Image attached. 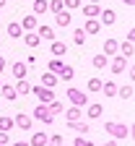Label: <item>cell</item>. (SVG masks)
I'll list each match as a JSON object with an SVG mask.
<instances>
[{
    "mask_svg": "<svg viewBox=\"0 0 135 146\" xmlns=\"http://www.w3.org/2000/svg\"><path fill=\"white\" fill-rule=\"evenodd\" d=\"M13 146H31V143H29V141H16Z\"/></svg>",
    "mask_w": 135,
    "mask_h": 146,
    "instance_id": "cell-42",
    "label": "cell"
},
{
    "mask_svg": "<svg viewBox=\"0 0 135 146\" xmlns=\"http://www.w3.org/2000/svg\"><path fill=\"white\" fill-rule=\"evenodd\" d=\"M104 133L112 136V138H127V136H130V128L122 125V123H107V125H104Z\"/></svg>",
    "mask_w": 135,
    "mask_h": 146,
    "instance_id": "cell-1",
    "label": "cell"
},
{
    "mask_svg": "<svg viewBox=\"0 0 135 146\" xmlns=\"http://www.w3.org/2000/svg\"><path fill=\"white\" fill-rule=\"evenodd\" d=\"M68 128H73V131H75V133H81V136H88V123L75 120V123H68Z\"/></svg>",
    "mask_w": 135,
    "mask_h": 146,
    "instance_id": "cell-23",
    "label": "cell"
},
{
    "mask_svg": "<svg viewBox=\"0 0 135 146\" xmlns=\"http://www.w3.org/2000/svg\"><path fill=\"white\" fill-rule=\"evenodd\" d=\"M104 146H117V138H112V141H107Z\"/></svg>",
    "mask_w": 135,
    "mask_h": 146,
    "instance_id": "cell-43",
    "label": "cell"
},
{
    "mask_svg": "<svg viewBox=\"0 0 135 146\" xmlns=\"http://www.w3.org/2000/svg\"><path fill=\"white\" fill-rule=\"evenodd\" d=\"M0 86H3V81H0Z\"/></svg>",
    "mask_w": 135,
    "mask_h": 146,
    "instance_id": "cell-47",
    "label": "cell"
},
{
    "mask_svg": "<svg viewBox=\"0 0 135 146\" xmlns=\"http://www.w3.org/2000/svg\"><path fill=\"white\" fill-rule=\"evenodd\" d=\"M13 89H16V94H24V97H26V94H31V84H29L26 78H18V84H16Z\"/></svg>",
    "mask_w": 135,
    "mask_h": 146,
    "instance_id": "cell-16",
    "label": "cell"
},
{
    "mask_svg": "<svg viewBox=\"0 0 135 146\" xmlns=\"http://www.w3.org/2000/svg\"><path fill=\"white\" fill-rule=\"evenodd\" d=\"M117 52L122 55V58H125V60H130V58H132V55H135V47H132V42L127 39V42H122V44L117 47Z\"/></svg>",
    "mask_w": 135,
    "mask_h": 146,
    "instance_id": "cell-10",
    "label": "cell"
},
{
    "mask_svg": "<svg viewBox=\"0 0 135 146\" xmlns=\"http://www.w3.org/2000/svg\"><path fill=\"white\" fill-rule=\"evenodd\" d=\"M47 138H49V136H47L44 131H39V133H34V136H31L29 143H31V146H47Z\"/></svg>",
    "mask_w": 135,
    "mask_h": 146,
    "instance_id": "cell-20",
    "label": "cell"
},
{
    "mask_svg": "<svg viewBox=\"0 0 135 146\" xmlns=\"http://www.w3.org/2000/svg\"><path fill=\"white\" fill-rule=\"evenodd\" d=\"M34 117L39 120V123H44V125H49V123L55 120V115L49 112V107H47V104H36V107H34Z\"/></svg>",
    "mask_w": 135,
    "mask_h": 146,
    "instance_id": "cell-4",
    "label": "cell"
},
{
    "mask_svg": "<svg viewBox=\"0 0 135 146\" xmlns=\"http://www.w3.org/2000/svg\"><path fill=\"white\" fill-rule=\"evenodd\" d=\"M47 146H63V136H49L47 138Z\"/></svg>",
    "mask_w": 135,
    "mask_h": 146,
    "instance_id": "cell-38",
    "label": "cell"
},
{
    "mask_svg": "<svg viewBox=\"0 0 135 146\" xmlns=\"http://www.w3.org/2000/svg\"><path fill=\"white\" fill-rule=\"evenodd\" d=\"M101 84H104L101 78H88L86 89H88V91H94V94H96V91H101Z\"/></svg>",
    "mask_w": 135,
    "mask_h": 146,
    "instance_id": "cell-30",
    "label": "cell"
},
{
    "mask_svg": "<svg viewBox=\"0 0 135 146\" xmlns=\"http://www.w3.org/2000/svg\"><path fill=\"white\" fill-rule=\"evenodd\" d=\"M68 99L73 102V107H86L88 104V94H86V91H81V89H68Z\"/></svg>",
    "mask_w": 135,
    "mask_h": 146,
    "instance_id": "cell-2",
    "label": "cell"
},
{
    "mask_svg": "<svg viewBox=\"0 0 135 146\" xmlns=\"http://www.w3.org/2000/svg\"><path fill=\"white\" fill-rule=\"evenodd\" d=\"M31 94H36V99H39V104H49L55 99V91L47 89V86H31Z\"/></svg>",
    "mask_w": 135,
    "mask_h": 146,
    "instance_id": "cell-3",
    "label": "cell"
},
{
    "mask_svg": "<svg viewBox=\"0 0 135 146\" xmlns=\"http://www.w3.org/2000/svg\"><path fill=\"white\" fill-rule=\"evenodd\" d=\"M57 78H63V81H73V76H75V70H73V65H63L60 70L55 73Z\"/></svg>",
    "mask_w": 135,
    "mask_h": 146,
    "instance_id": "cell-13",
    "label": "cell"
},
{
    "mask_svg": "<svg viewBox=\"0 0 135 146\" xmlns=\"http://www.w3.org/2000/svg\"><path fill=\"white\" fill-rule=\"evenodd\" d=\"M11 73H13L16 78H26V73H29V65L18 60V63H13V65H11Z\"/></svg>",
    "mask_w": 135,
    "mask_h": 146,
    "instance_id": "cell-9",
    "label": "cell"
},
{
    "mask_svg": "<svg viewBox=\"0 0 135 146\" xmlns=\"http://www.w3.org/2000/svg\"><path fill=\"white\" fill-rule=\"evenodd\" d=\"M83 31H86V34H99V31H101V24L96 21V18H88L86 26H83Z\"/></svg>",
    "mask_w": 135,
    "mask_h": 146,
    "instance_id": "cell-19",
    "label": "cell"
},
{
    "mask_svg": "<svg viewBox=\"0 0 135 146\" xmlns=\"http://www.w3.org/2000/svg\"><path fill=\"white\" fill-rule=\"evenodd\" d=\"M13 125H16V128H21V131H31L34 117H29V115H24V112H18V115L13 117Z\"/></svg>",
    "mask_w": 135,
    "mask_h": 146,
    "instance_id": "cell-5",
    "label": "cell"
},
{
    "mask_svg": "<svg viewBox=\"0 0 135 146\" xmlns=\"http://www.w3.org/2000/svg\"><path fill=\"white\" fill-rule=\"evenodd\" d=\"M49 11H52V13H60V11H65V8H63V0H49Z\"/></svg>",
    "mask_w": 135,
    "mask_h": 146,
    "instance_id": "cell-37",
    "label": "cell"
},
{
    "mask_svg": "<svg viewBox=\"0 0 135 146\" xmlns=\"http://www.w3.org/2000/svg\"><path fill=\"white\" fill-rule=\"evenodd\" d=\"M81 115H83V112H81V107H68V110H65V120H68V123L81 120Z\"/></svg>",
    "mask_w": 135,
    "mask_h": 146,
    "instance_id": "cell-17",
    "label": "cell"
},
{
    "mask_svg": "<svg viewBox=\"0 0 135 146\" xmlns=\"http://www.w3.org/2000/svg\"><path fill=\"white\" fill-rule=\"evenodd\" d=\"M73 146H94V141H91V138H83V136H75Z\"/></svg>",
    "mask_w": 135,
    "mask_h": 146,
    "instance_id": "cell-36",
    "label": "cell"
},
{
    "mask_svg": "<svg viewBox=\"0 0 135 146\" xmlns=\"http://www.w3.org/2000/svg\"><path fill=\"white\" fill-rule=\"evenodd\" d=\"M63 8H81V0H63Z\"/></svg>",
    "mask_w": 135,
    "mask_h": 146,
    "instance_id": "cell-39",
    "label": "cell"
},
{
    "mask_svg": "<svg viewBox=\"0 0 135 146\" xmlns=\"http://www.w3.org/2000/svg\"><path fill=\"white\" fill-rule=\"evenodd\" d=\"M86 115H88L91 120H96V117H101V115H104V107L94 102V104H88V107H86Z\"/></svg>",
    "mask_w": 135,
    "mask_h": 146,
    "instance_id": "cell-12",
    "label": "cell"
},
{
    "mask_svg": "<svg viewBox=\"0 0 135 146\" xmlns=\"http://www.w3.org/2000/svg\"><path fill=\"white\" fill-rule=\"evenodd\" d=\"M114 21H117V13H114V11H109V8H107V11H101V13H99V24H101V26H112Z\"/></svg>",
    "mask_w": 135,
    "mask_h": 146,
    "instance_id": "cell-7",
    "label": "cell"
},
{
    "mask_svg": "<svg viewBox=\"0 0 135 146\" xmlns=\"http://www.w3.org/2000/svg\"><path fill=\"white\" fill-rule=\"evenodd\" d=\"M49 11V0H34V16H42Z\"/></svg>",
    "mask_w": 135,
    "mask_h": 146,
    "instance_id": "cell-21",
    "label": "cell"
},
{
    "mask_svg": "<svg viewBox=\"0 0 135 146\" xmlns=\"http://www.w3.org/2000/svg\"><path fill=\"white\" fill-rule=\"evenodd\" d=\"M8 36H13V39H21V34H24V29H21V24L18 21H13V24H8Z\"/></svg>",
    "mask_w": 135,
    "mask_h": 146,
    "instance_id": "cell-18",
    "label": "cell"
},
{
    "mask_svg": "<svg viewBox=\"0 0 135 146\" xmlns=\"http://www.w3.org/2000/svg\"><path fill=\"white\" fill-rule=\"evenodd\" d=\"M47 107H49V112H52V115H63V112H65V104H63V102H57V99H52Z\"/></svg>",
    "mask_w": 135,
    "mask_h": 146,
    "instance_id": "cell-26",
    "label": "cell"
},
{
    "mask_svg": "<svg viewBox=\"0 0 135 146\" xmlns=\"http://www.w3.org/2000/svg\"><path fill=\"white\" fill-rule=\"evenodd\" d=\"M57 81H60V78H57L55 76V73H42V86H47V89H52Z\"/></svg>",
    "mask_w": 135,
    "mask_h": 146,
    "instance_id": "cell-25",
    "label": "cell"
},
{
    "mask_svg": "<svg viewBox=\"0 0 135 146\" xmlns=\"http://www.w3.org/2000/svg\"><path fill=\"white\" fill-rule=\"evenodd\" d=\"M36 26H39V21H36V16H34V13L24 16V24H21V29H24V31H34Z\"/></svg>",
    "mask_w": 135,
    "mask_h": 146,
    "instance_id": "cell-11",
    "label": "cell"
},
{
    "mask_svg": "<svg viewBox=\"0 0 135 146\" xmlns=\"http://www.w3.org/2000/svg\"><path fill=\"white\" fill-rule=\"evenodd\" d=\"M18 94H16V89L13 86H8V84H3V99H8V102H13Z\"/></svg>",
    "mask_w": 135,
    "mask_h": 146,
    "instance_id": "cell-31",
    "label": "cell"
},
{
    "mask_svg": "<svg viewBox=\"0 0 135 146\" xmlns=\"http://www.w3.org/2000/svg\"><path fill=\"white\" fill-rule=\"evenodd\" d=\"M5 143H8V133L0 131V146H5Z\"/></svg>",
    "mask_w": 135,
    "mask_h": 146,
    "instance_id": "cell-40",
    "label": "cell"
},
{
    "mask_svg": "<svg viewBox=\"0 0 135 146\" xmlns=\"http://www.w3.org/2000/svg\"><path fill=\"white\" fill-rule=\"evenodd\" d=\"M125 68H127V60L122 55H117V58L112 60V73H125Z\"/></svg>",
    "mask_w": 135,
    "mask_h": 146,
    "instance_id": "cell-14",
    "label": "cell"
},
{
    "mask_svg": "<svg viewBox=\"0 0 135 146\" xmlns=\"http://www.w3.org/2000/svg\"><path fill=\"white\" fill-rule=\"evenodd\" d=\"M63 65H65V63H63V60H60V58H52V60H49V65H47V68H49V73H57V70H60V68H63Z\"/></svg>",
    "mask_w": 135,
    "mask_h": 146,
    "instance_id": "cell-34",
    "label": "cell"
},
{
    "mask_svg": "<svg viewBox=\"0 0 135 146\" xmlns=\"http://www.w3.org/2000/svg\"><path fill=\"white\" fill-rule=\"evenodd\" d=\"M3 70H5V58L0 55V73H3Z\"/></svg>",
    "mask_w": 135,
    "mask_h": 146,
    "instance_id": "cell-41",
    "label": "cell"
},
{
    "mask_svg": "<svg viewBox=\"0 0 135 146\" xmlns=\"http://www.w3.org/2000/svg\"><path fill=\"white\" fill-rule=\"evenodd\" d=\"M73 42H75V44H83V42H86V31H83V29H75Z\"/></svg>",
    "mask_w": 135,
    "mask_h": 146,
    "instance_id": "cell-35",
    "label": "cell"
},
{
    "mask_svg": "<svg viewBox=\"0 0 135 146\" xmlns=\"http://www.w3.org/2000/svg\"><path fill=\"white\" fill-rule=\"evenodd\" d=\"M5 3H8V0H0V8H5Z\"/></svg>",
    "mask_w": 135,
    "mask_h": 146,
    "instance_id": "cell-45",
    "label": "cell"
},
{
    "mask_svg": "<svg viewBox=\"0 0 135 146\" xmlns=\"http://www.w3.org/2000/svg\"><path fill=\"white\" fill-rule=\"evenodd\" d=\"M117 84H114V81H107V84H101V91H104V94L107 97H114V94H117Z\"/></svg>",
    "mask_w": 135,
    "mask_h": 146,
    "instance_id": "cell-28",
    "label": "cell"
},
{
    "mask_svg": "<svg viewBox=\"0 0 135 146\" xmlns=\"http://www.w3.org/2000/svg\"><path fill=\"white\" fill-rule=\"evenodd\" d=\"M68 52V47H65V42H52V55H55V58H63V55Z\"/></svg>",
    "mask_w": 135,
    "mask_h": 146,
    "instance_id": "cell-24",
    "label": "cell"
},
{
    "mask_svg": "<svg viewBox=\"0 0 135 146\" xmlns=\"http://www.w3.org/2000/svg\"><path fill=\"white\" fill-rule=\"evenodd\" d=\"M117 97H122L125 102H130V99H132V84H127V86L117 89Z\"/></svg>",
    "mask_w": 135,
    "mask_h": 146,
    "instance_id": "cell-29",
    "label": "cell"
},
{
    "mask_svg": "<svg viewBox=\"0 0 135 146\" xmlns=\"http://www.w3.org/2000/svg\"><path fill=\"white\" fill-rule=\"evenodd\" d=\"M122 3H127V5H135V0H122Z\"/></svg>",
    "mask_w": 135,
    "mask_h": 146,
    "instance_id": "cell-44",
    "label": "cell"
},
{
    "mask_svg": "<svg viewBox=\"0 0 135 146\" xmlns=\"http://www.w3.org/2000/svg\"><path fill=\"white\" fill-rule=\"evenodd\" d=\"M36 34H39V39H47V42H55V29L42 24V26H36Z\"/></svg>",
    "mask_w": 135,
    "mask_h": 146,
    "instance_id": "cell-8",
    "label": "cell"
},
{
    "mask_svg": "<svg viewBox=\"0 0 135 146\" xmlns=\"http://www.w3.org/2000/svg\"><path fill=\"white\" fill-rule=\"evenodd\" d=\"M117 47H120V44L114 42V39H107V42H104V52H107V55H117Z\"/></svg>",
    "mask_w": 135,
    "mask_h": 146,
    "instance_id": "cell-32",
    "label": "cell"
},
{
    "mask_svg": "<svg viewBox=\"0 0 135 146\" xmlns=\"http://www.w3.org/2000/svg\"><path fill=\"white\" fill-rule=\"evenodd\" d=\"M101 11H104V8H99L96 3H88V5H83V16H86V18H96Z\"/></svg>",
    "mask_w": 135,
    "mask_h": 146,
    "instance_id": "cell-15",
    "label": "cell"
},
{
    "mask_svg": "<svg viewBox=\"0 0 135 146\" xmlns=\"http://www.w3.org/2000/svg\"><path fill=\"white\" fill-rule=\"evenodd\" d=\"M11 128H13V117H11V115H0V131L8 133Z\"/></svg>",
    "mask_w": 135,
    "mask_h": 146,
    "instance_id": "cell-27",
    "label": "cell"
},
{
    "mask_svg": "<svg viewBox=\"0 0 135 146\" xmlns=\"http://www.w3.org/2000/svg\"><path fill=\"white\" fill-rule=\"evenodd\" d=\"M91 3H96V5H99V3H101V0H91Z\"/></svg>",
    "mask_w": 135,
    "mask_h": 146,
    "instance_id": "cell-46",
    "label": "cell"
},
{
    "mask_svg": "<svg viewBox=\"0 0 135 146\" xmlns=\"http://www.w3.org/2000/svg\"><path fill=\"white\" fill-rule=\"evenodd\" d=\"M21 36H24V44H26V47H31V50H34V47H39V42H42L36 31H24Z\"/></svg>",
    "mask_w": 135,
    "mask_h": 146,
    "instance_id": "cell-6",
    "label": "cell"
},
{
    "mask_svg": "<svg viewBox=\"0 0 135 146\" xmlns=\"http://www.w3.org/2000/svg\"><path fill=\"white\" fill-rule=\"evenodd\" d=\"M55 21H57V26H70V11L55 13Z\"/></svg>",
    "mask_w": 135,
    "mask_h": 146,
    "instance_id": "cell-22",
    "label": "cell"
},
{
    "mask_svg": "<svg viewBox=\"0 0 135 146\" xmlns=\"http://www.w3.org/2000/svg\"><path fill=\"white\" fill-rule=\"evenodd\" d=\"M91 63H94V68H99V70L107 68V55H94V60H91Z\"/></svg>",
    "mask_w": 135,
    "mask_h": 146,
    "instance_id": "cell-33",
    "label": "cell"
}]
</instances>
